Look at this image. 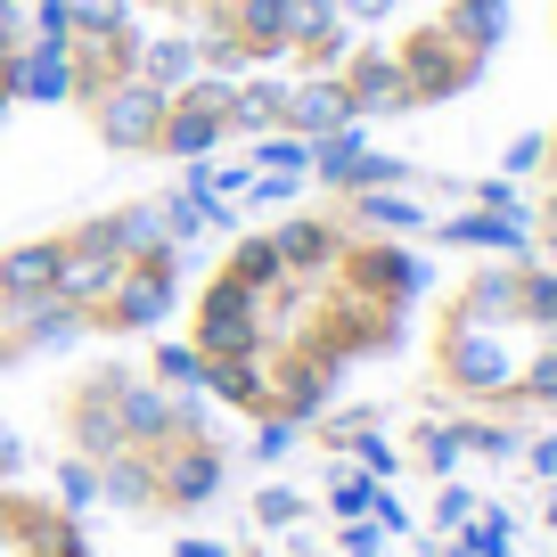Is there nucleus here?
<instances>
[{
	"label": "nucleus",
	"instance_id": "1",
	"mask_svg": "<svg viewBox=\"0 0 557 557\" xmlns=\"http://www.w3.org/2000/svg\"><path fill=\"white\" fill-rule=\"evenodd\" d=\"M34 34L58 107L123 164L345 132L329 0H41Z\"/></svg>",
	"mask_w": 557,
	"mask_h": 557
},
{
	"label": "nucleus",
	"instance_id": "2",
	"mask_svg": "<svg viewBox=\"0 0 557 557\" xmlns=\"http://www.w3.org/2000/svg\"><path fill=\"white\" fill-rule=\"evenodd\" d=\"M426 304V262L345 197H304L213 246L181 287V369L255 435H296L361 369L394 361Z\"/></svg>",
	"mask_w": 557,
	"mask_h": 557
},
{
	"label": "nucleus",
	"instance_id": "3",
	"mask_svg": "<svg viewBox=\"0 0 557 557\" xmlns=\"http://www.w3.org/2000/svg\"><path fill=\"white\" fill-rule=\"evenodd\" d=\"M41 443H50L66 500H99L132 524H189L230 492L238 443L181 352L90 345L66 352L41 385Z\"/></svg>",
	"mask_w": 557,
	"mask_h": 557
},
{
	"label": "nucleus",
	"instance_id": "4",
	"mask_svg": "<svg viewBox=\"0 0 557 557\" xmlns=\"http://www.w3.org/2000/svg\"><path fill=\"white\" fill-rule=\"evenodd\" d=\"M189 213L164 189H132L0 238V385L90 345H139L181 312Z\"/></svg>",
	"mask_w": 557,
	"mask_h": 557
},
{
	"label": "nucleus",
	"instance_id": "5",
	"mask_svg": "<svg viewBox=\"0 0 557 557\" xmlns=\"http://www.w3.org/2000/svg\"><path fill=\"white\" fill-rule=\"evenodd\" d=\"M418 394L492 426L557 418V262L533 246L451 271L418 304Z\"/></svg>",
	"mask_w": 557,
	"mask_h": 557
},
{
	"label": "nucleus",
	"instance_id": "6",
	"mask_svg": "<svg viewBox=\"0 0 557 557\" xmlns=\"http://www.w3.org/2000/svg\"><path fill=\"white\" fill-rule=\"evenodd\" d=\"M329 99L352 123H401L459 107L508 50V0H329Z\"/></svg>",
	"mask_w": 557,
	"mask_h": 557
},
{
	"label": "nucleus",
	"instance_id": "7",
	"mask_svg": "<svg viewBox=\"0 0 557 557\" xmlns=\"http://www.w3.org/2000/svg\"><path fill=\"white\" fill-rule=\"evenodd\" d=\"M41 90V34L25 9H0V123Z\"/></svg>",
	"mask_w": 557,
	"mask_h": 557
},
{
	"label": "nucleus",
	"instance_id": "8",
	"mask_svg": "<svg viewBox=\"0 0 557 557\" xmlns=\"http://www.w3.org/2000/svg\"><path fill=\"white\" fill-rule=\"evenodd\" d=\"M524 222H533V255H541V262H557V115L541 123L533 189H524Z\"/></svg>",
	"mask_w": 557,
	"mask_h": 557
},
{
	"label": "nucleus",
	"instance_id": "9",
	"mask_svg": "<svg viewBox=\"0 0 557 557\" xmlns=\"http://www.w3.org/2000/svg\"><path fill=\"white\" fill-rule=\"evenodd\" d=\"M25 468V443H17V426H9V418H0V484H9V475Z\"/></svg>",
	"mask_w": 557,
	"mask_h": 557
},
{
	"label": "nucleus",
	"instance_id": "10",
	"mask_svg": "<svg viewBox=\"0 0 557 557\" xmlns=\"http://www.w3.org/2000/svg\"><path fill=\"white\" fill-rule=\"evenodd\" d=\"M549 58H557V0H549Z\"/></svg>",
	"mask_w": 557,
	"mask_h": 557
},
{
	"label": "nucleus",
	"instance_id": "11",
	"mask_svg": "<svg viewBox=\"0 0 557 557\" xmlns=\"http://www.w3.org/2000/svg\"><path fill=\"white\" fill-rule=\"evenodd\" d=\"M0 9H25V17H34V9H41V0H0Z\"/></svg>",
	"mask_w": 557,
	"mask_h": 557
}]
</instances>
